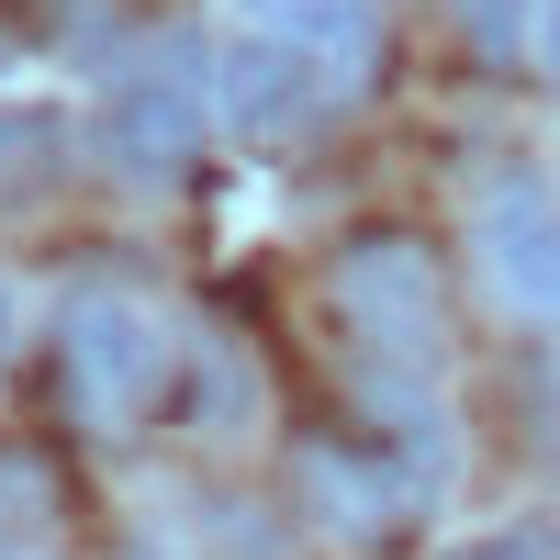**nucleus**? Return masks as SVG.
Instances as JSON below:
<instances>
[{
    "mask_svg": "<svg viewBox=\"0 0 560 560\" xmlns=\"http://www.w3.org/2000/svg\"><path fill=\"white\" fill-rule=\"evenodd\" d=\"M337 325L359 337L382 393H427L438 359H448V303H438L427 247L415 236H348L337 247Z\"/></svg>",
    "mask_w": 560,
    "mask_h": 560,
    "instance_id": "nucleus-2",
    "label": "nucleus"
},
{
    "mask_svg": "<svg viewBox=\"0 0 560 560\" xmlns=\"http://www.w3.org/2000/svg\"><path fill=\"white\" fill-rule=\"evenodd\" d=\"M325 113H348V102L303 57H280V45H258V34L224 45V124L236 135H314Z\"/></svg>",
    "mask_w": 560,
    "mask_h": 560,
    "instance_id": "nucleus-6",
    "label": "nucleus"
},
{
    "mask_svg": "<svg viewBox=\"0 0 560 560\" xmlns=\"http://www.w3.org/2000/svg\"><path fill=\"white\" fill-rule=\"evenodd\" d=\"M538 57H549V79H560V0H538Z\"/></svg>",
    "mask_w": 560,
    "mask_h": 560,
    "instance_id": "nucleus-11",
    "label": "nucleus"
},
{
    "mask_svg": "<svg viewBox=\"0 0 560 560\" xmlns=\"http://www.w3.org/2000/svg\"><path fill=\"white\" fill-rule=\"evenodd\" d=\"M168 325L124 292V280H79V292L57 303V404L79 415L90 438H124V427H147V415L168 404Z\"/></svg>",
    "mask_w": 560,
    "mask_h": 560,
    "instance_id": "nucleus-1",
    "label": "nucleus"
},
{
    "mask_svg": "<svg viewBox=\"0 0 560 560\" xmlns=\"http://www.w3.org/2000/svg\"><path fill=\"white\" fill-rule=\"evenodd\" d=\"M57 168H68V135H57V113L0 102V213L45 202V191H57Z\"/></svg>",
    "mask_w": 560,
    "mask_h": 560,
    "instance_id": "nucleus-8",
    "label": "nucleus"
},
{
    "mask_svg": "<svg viewBox=\"0 0 560 560\" xmlns=\"http://www.w3.org/2000/svg\"><path fill=\"white\" fill-rule=\"evenodd\" d=\"M0 359H12V303H0Z\"/></svg>",
    "mask_w": 560,
    "mask_h": 560,
    "instance_id": "nucleus-12",
    "label": "nucleus"
},
{
    "mask_svg": "<svg viewBox=\"0 0 560 560\" xmlns=\"http://www.w3.org/2000/svg\"><path fill=\"white\" fill-rule=\"evenodd\" d=\"M0 560H68V493L34 448H0Z\"/></svg>",
    "mask_w": 560,
    "mask_h": 560,
    "instance_id": "nucleus-7",
    "label": "nucleus"
},
{
    "mask_svg": "<svg viewBox=\"0 0 560 560\" xmlns=\"http://www.w3.org/2000/svg\"><path fill=\"white\" fill-rule=\"evenodd\" d=\"M236 34L303 57L337 102H359L382 79V0H236Z\"/></svg>",
    "mask_w": 560,
    "mask_h": 560,
    "instance_id": "nucleus-5",
    "label": "nucleus"
},
{
    "mask_svg": "<svg viewBox=\"0 0 560 560\" xmlns=\"http://www.w3.org/2000/svg\"><path fill=\"white\" fill-rule=\"evenodd\" d=\"M459 34H471V57L516 68V45H538V0H448Z\"/></svg>",
    "mask_w": 560,
    "mask_h": 560,
    "instance_id": "nucleus-9",
    "label": "nucleus"
},
{
    "mask_svg": "<svg viewBox=\"0 0 560 560\" xmlns=\"http://www.w3.org/2000/svg\"><path fill=\"white\" fill-rule=\"evenodd\" d=\"M213 102H224V90L202 79L191 34L135 45V57L113 68V90H102V158L124 179H191L202 147H213Z\"/></svg>",
    "mask_w": 560,
    "mask_h": 560,
    "instance_id": "nucleus-3",
    "label": "nucleus"
},
{
    "mask_svg": "<svg viewBox=\"0 0 560 560\" xmlns=\"http://www.w3.org/2000/svg\"><path fill=\"white\" fill-rule=\"evenodd\" d=\"M438 560H560V527H493V538L438 549Z\"/></svg>",
    "mask_w": 560,
    "mask_h": 560,
    "instance_id": "nucleus-10",
    "label": "nucleus"
},
{
    "mask_svg": "<svg viewBox=\"0 0 560 560\" xmlns=\"http://www.w3.org/2000/svg\"><path fill=\"white\" fill-rule=\"evenodd\" d=\"M471 258L516 314L560 303V191L538 168H482L471 179Z\"/></svg>",
    "mask_w": 560,
    "mask_h": 560,
    "instance_id": "nucleus-4",
    "label": "nucleus"
}]
</instances>
